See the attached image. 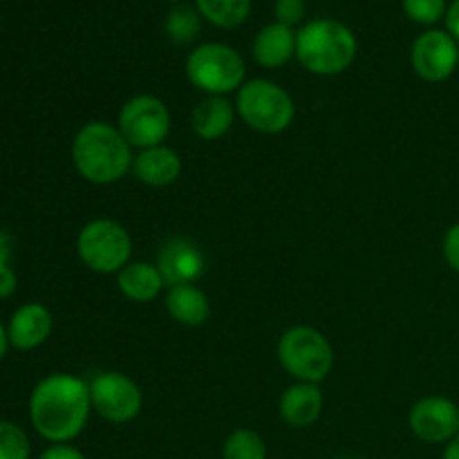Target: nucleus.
<instances>
[{"instance_id": "obj_28", "label": "nucleus", "mask_w": 459, "mask_h": 459, "mask_svg": "<svg viewBox=\"0 0 459 459\" xmlns=\"http://www.w3.org/2000/svg\"><path fill=\"white\" fill-rule=\"evenodd\" d=\"M18 278L13 273L12 267H3L0 269V299H9V296L16 291Z\"/></svg>"}, {"instance_id": "obj_9", "label": "nucleus", "mask_w": 459, "mask_h": 459, "mask_svg": "<svg viewBox=\"0 0 459 459\" xmlns=\"http://www.w3.org/2000/svg\"><path fill=\"white\" fill-rule=\"evenodd\" d=\"M90 402L110 424H128L142 412L143 394L130 377L121 372H101L90 381Z\"/></svg>"}, {"instance_id": "obj_29", "label": "nucleus", "mask_w": 459, "mask_h": 459, "mask_svg": "<svg viewBox=\"0 0 459 459\" xmlns=\"http://www.w3.org/2000/svg\"><path fill=\"white\" fill-rule=\"evenodd\" d=\"M446 25H448V34H451L455 40H459V0H453L451 7L446 9Z\"/></svg>"}, {"instance_id": "obj_31", "label": "nucleus", "mask_w": 459, "mask_h": 459, "mask_svg": "<svg viewBox=\"0 0 459 459\" xmlns=\"http://www.w3.org/2000/svg\"><path fill=\"white\" fill-rule=\"evenodd\" d=\"M444 459H459V435H457V437H453L451 442L446 444Z\"/></svg>"}, {"instance_id": "obj_11", "label": "nucleus", "mask_w": 459, "mask_h": 459, "mask_svg": "<svg viewBox=\"0 0 459 459\" xmlns=\"http://www.w3.org/2000/svg\"><path fill=\"white\" fill-rule=\"evenodd\" d=\"M411 430L426 444H448L459 435V408L446 397H426L412 406Z\"/></svg>"}, {"instance_id": "obj_8", "label": "nucleus", "mask_w": 459, "mask_h": 459, "mask_svg": "<svg viewBox=\"0 0 459 459\" xmlns=\"http://www.w3.org/2000/svg\"><path fill=\"white\" fill-rule=\"evenodd\" d=\"M117 128L124 134L130 148H152L161 146L170 130L169 108L161 99L151 94H139L124 103L117 119Z\"/></svg>"}, {"instance_id": "obj_3", "label": "nucleus", "mask_w": 459, "mask_h": 459, "mask_svg": "<svg viewBox=\"0 0 459 459\" xmlns=\"http://www.w3.org/2000/svg\"><path fill=\"white\" fill-rule=\"evenodd\" d=\"M296 56L314 74H339L357 56V39L339 21H314L296 34Z\"/></svg>"}, {"instance_id": "obj_13", "label": "nucleus", "mask_w": 459, "mask_h": 459, "mask_svg": "<svg viewBox=\"0 0 459 459\" xmlns=\"http://www.w3.org/2000/svg\"><path fill=\"white\" fill-rule=\"evenodd\" d=\"M52 314L45 305L40 303H27L22 307H18L12 314L7 325V336L9 345L21 352L27 350H36L39 345H43L45 341L52 334Z\"/></svg>"}, {"instance_id": "obj_20", "label": "nucleus", "mask_w": 459, "mask_h": 459, "mask_svg": "<svg viewBox=\"0 0 459 459\" xmlns=\"http://www.w3.org/2000/svg\"><path fill=\"white\" fill-rule=\"evenodd\" d=\"M197 9L218 27H238L251 12V0H197Z\"/></svg>"}, {"instance_id": "obj_17", "label": "nucleus", "mask_w": 459, "mask_h": 459, "mask_svg": "<svg viewBox=\"0 0 459 459\" xmlns=\"http://www.w3.org/2000/svg\"><path fill=\"white\" fill-rule=\"evenodd\" d=\"M121 294L134 303H151L160 296L161 287L166 285L157 264L151 263H130L117 276Z\"/></svg>"}, {"instance_id": "obj_18", "label": "nucleus", "mask_w": 459, "mask_h": 459, "mask_svg": "<svg viewBox=\"0 0 459 459\" xmlns=\"http://www.w3.org/2000/svg\"><path fill=\"white\" fill-rule=\"evenodd\" d=\"M166 309L170 318L186 327L204 325L211 314L209 299L195 285H178L170 287L166 296Z\"/></svg>"}, {"instance_id": "obj_32", "label": "nucleus", "mask_w": 459, "mask_h": 459, "mask_svg": "<svg viewBox=\"0 0 459 459\" xmlns=\"http://www.w3.org/2000/svg\"><path fill=\"white\" fill-rule=\"evenodd\" d=\"M7 348H9V336H7V327L0 323V359L7 354Z\"/></svg>"}, {"instance_id": "obj_30", "label": "nucleus", "mask_w": 459, "mask_h": 459, "mask_svg": "<svg viewBox=\"0 0 459 459\" xmlns=\"http://www.w3.org/2000/svg\"><path fill=\"white\" fill-rule=\"evenodd\" d=\"M9 260H12V236L0 229V269L9 267Z\"/></svg>"}, {"instance_id": "obj_23", "label": "nucleus", "mask_w": 459, "mask_h": 459, "mask_svg": "<svg viewBox=\"0 0 459 459\" xmlns=\"http://www.w3.org/2000/svg\"><path fill=\"white\" fill-rule=\"evenodd\" d=\"M30 437L21 426L0 421V459H30Z\"/></svg>"}, {"instance_id": "obj_24", "label": "nucleus", "mask_w": 459, "mask_h": 459, "mask_svg": "<svg viewBox=\"0 0 459 459\" xmlns=\"http://www.w3.org/2000/svg\"><path fill=\"white\" fill-rule=\"evenodd\" d=\"M408 18L421 25H433L446 13V0H403Z\"/></svg>"}, {"instance_id": "obj_12", "label": "nucleus", "mask_w": 459, "mask_h": 459, "mask_svg": "<svg viewBox=\"0 0 459 459\" xmlns=\"http://www.w3.org/2000/svg\"><path fill=\"white\" fill-rule=\"evenodd\" d=\"M157 269L166 285H193L204 273V255L195 242L170 238L157 254Z\"/></svg>"}, {"instance_id": "obj_19", "label": "nucleus", "mask_w": 459, "mask_h": 459, "mask_svg": "<svg viewBox=\"0 0 459 459\" xmlns=\"http://www.w3.org/2000/svg\"><path fill=\"white\" fill-rule=\"evenodd\" d=\"M233 117H236V112H233L231 101H227L224 97H209L193 110V133L200 139L213 142V139L224 137L229 133V128L233 126Z\"/></svg>"}, {"instance_id": "obj_27", "label": "nucleus", "mask_w": 459, "mask_h": 459, "mask_svg": "<svg viewBox=\"0 0 459 459\" xmlns=\"http://www.w3.org/2000/svg\"><path fill=\"white\" fill-rule=\"evenodd\" d=\"M39 459H85V455L70 444H54Z\"/></svg>"}, {"instance_id": "obj_14", "label": "nucleus", "mask_w": 459, "mask_h": 459, "mask_svg": "<svg viewBox=\"0 0 459 459\" xmlns=\"http://www.w3.org/2000/svg\"><path fill=\"white\" fill-rule=\"evenodd\" d=\"M133 173L137 175L139 182L146 186H169L182 173V160L178 152L169 146H152L139 151L133 160Z\"/></svg>"}, {"instance_id": "obj_26", "label": "nucleus", "mask_w": 459, "mask_h": 459, "mask_svg": "<svg viewBox=\"0 0 459 459\" xmlns=\"http://www.w3.org/2000/svg\"><path fill=\"white\" fill-rule=\"evenodd\" d=\"M444 255H446L448 264L459 273V222L453 224L444 238Z\"/></svg>"}, {"instance_id": "obj_16", "label": "nucleus", "mask_w": 459, "mask_h": 459, "mask_svg": "<svg viewBox=\"0 0 459 459\" xmlns=\"http://www.w3.org/2000/svg\"><path fill=\"white\" fill-rule=\"evenodd\" d=\"M296 54V34L291 27L273 22L258 31L254 40V58L263 67H281Z\"/></svg>"}, {"instance_id": "obj_5", "label": "nucleus", "mask_w": 459, "mask_h": 459, "mask_svg": "<svg viewBox=\"0 0 459 459\" xmlns=\"http://www.w3.org/2000/svg\"><path fill=\"white\" fill-rule=\"evenodd\" d=\"M186 76L202 92L224 97L245 85V61L229 45L206 43L188 54Z\"/></svg>"}, {"instance_id": "obj_7", "label": "nucleus", "mask_w": 459, "mask_h": 459, "mask_svg": "<svg viewBox=\"0 0 459 459\" xmlns=\"http://www.w3.org/2000/svg\"><path fill=\"white\" fill-rule=\"evenodd\" d=\"M76 251L85 267L92 272L119 273L133 254V240L115 220H92L81 229Z\"/></svg>"}, {"instance_id": "obj_10", "label": "nucleus", "mask_w": 459, "mask_h": 459, "mask_svg": "<svg viewBox=\"0 0 459 459\" xmlns=\"http://www.w3.org/2000/svg\"><path fill=\"white\" fill-rule=\"evenodd\" d=\"M411 58L412 67L424 81L430 83L446 81L459 63L457 40L446 31L430 30L415 40Z\"/></svg>"}, {"instance_id": "obj_21", "label": "nucleus", "mask_w": 459, "mask_h": 459, "mask_svg": "<svg viewBox=\"0 0 459 459\" xmlns=\"http://www.w3.org/2000/svg\"><path fill=\"white\" fill-rule=\"evenodd\" d=\"M224 459H267V446L263 437L249 429H240L231 433L224 442Z\"/></svg>"}, {"instance_id": "obj_6", "label": "nucleus", "mask_w": 459, "mask_h": 459, "mask_svg": "<svg viewBox=\"0 0 459 459\" xmlns=\"http://www.w3.org/2000/svg\"><path fill=\"white\" fill-rule=\"evenodd\" d=\"M238 115L249 128L264 134H276L290 128L294 121V101L290 94L272 81L255 79L238 90Z\"/></svg>"}, {"instance_id": "obj_2", "label": "nucleus", "mask_w": 459, "mask_h": 459, "mask_svg": "<svg viewBox=\"0 0 459 459\" xmlns=\"http://www.w3.org/2000/svg\"><path fill=\"white\" fill-rule=\"evenodd\" d=\"M130 143L117 126L92 121L76 133L72 142V161L83 179L92 184L119 182L133 169Z\"/></svg>"}, {"instance_id": "obj_4", "label": "nucleus", "mask_w": 459, "mask_h": 459, "mask_svg": "<svg viewBox=\"0 0 459 459\" xmlns=\"http://www.w3.org/2000/svg\"><path fill=\"white\" fill-rule=\"evenodd\" d=\"M278 361L299 384H321L332 370L334 352L314 327H291L278 341Z\"/></svg>"}, {"instance_id": "obj_25", "label": "nucleus", "mask_w": 459, "mask_h": 459, "mask_svg": "<svg viewBox=\"0 0 459 459\" xmlns=\"http://www.w3.org/2000/svg\"><path fill=\"white\" fill-rule=\"evenodd\" d=\"M305 16L303 0H276V18L282 25L291 27Z\"/></svg>"}, {"instance_id": "obj_1", "label": "nucleus", "mask_w": 459, "mask_h": 459, "mask_svg": "<svg viewBox=\"0 0 459 459\" xmlns=\"http://www.w3.org/2000/svg\"><path fill=\"white\" fill-rule=\"evenodd\" d=\"M92 402L90 384L72 375H49L30 397V420L40 437L54 444H67L79 437L88 424Z\"/></svg>"}, {"instance_id": "obj_22", "label": "nucleus", "mask_w": 459, "mask_h": 459, "mask_svg": "<svg viewBox=\"0 0 459 459\" xmlns=\"http://www.w3.org/2000/svg\"><path fill=\"white\" fill-rule=\"evenodd\" d=\"M166 31H169L170 40L178 45L191 43L200 31V18H197L195 9L191 7H178L169 13L166 21Z\"/></svg>"}, {"instance_id": "obj_15", "label": "nucleus", "mask_w": 459, "mask_h": 459, "mask_svg": "<svg viewBox=\"0 0 459 459\" xmlns=\"http://www.w3.org/2000/svg\"><path fill=\"white\" fill-rule=\"evenodd\" d=\"M281 417L294 429H307L321 417L323 394L314 384H296L281 397Z\"/></svg>"}]
</instances>
